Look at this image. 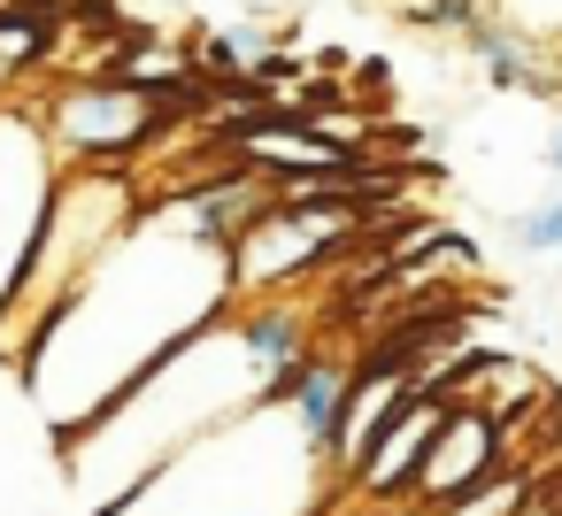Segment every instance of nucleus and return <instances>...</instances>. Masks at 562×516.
<instances>
[{
	"mask_svg": "<svg viewBox=\"0 0 562 516\" xmlns=\"http://www.w3.org/2000/svg\"><path fill=\"white\" fill-rule=\"evenodd\" d=\"M232 301H239L232 247L170 224L147 201V216L86 270V285L55 309V324L16 362L24 393L40 401V416L55 431V447L78 439L132 378H147L170 347H186Z\"/></svg>",
	"mask_w": 562,
	"mask_h": 516,
	"instance_id": "f257e3e1",
	"label": "nucleus"
},
{
	"mask_svg": "<svg viewBox=\"0 0 562 516\" xmlns=\"http://www.w3.org/2000/svg\"><path fill=\"white\" fill-rule=\"evenodd\" d=\"M255 401H270V370H262L239 309H224L186 347H170L147 378H132L78 439H63V470L86 493V516L109 508V501H124L147 470H162L201 431L247 416Z\"/></svg>",
	"mask_w": 562,
	"mask_h": 516,
	"instance_id": "f03ea898",
	"label": "nucleus"
},
{
	"mask_svg": "<svg viewBox=\"0 0 562 516\" xmlns=\"http://www.w3.org/2000/svg\"><path fill=\"white\" fill-rule=\"evenodd\" d=\"M331 501L339 478L324 439L285 401H255L247 416L201 431L93 516H324Z\"/></svg>",
	"mask_w": 562,
	"mask_h": 516,
	"instance_id": "7ed1b4c3",
	"label": "nucleus"
},
{
	"mask_svg": "<svg viewBox=\"0 0 562 516\" xmlns=\"http://www.w3.org/2000/svg\"><path fill=\"white\" fill-rule=\"evenodd\" d=\"M147 201H155V193H147L132 170L70 162V170L55 178L47 224H40V239H32V255H24L9 301H0V355H9V362L32 355V339H40V332L55 324V309L86 285V270L147 216Z\"/></svg>",
	"mask_w": 562,
	"mask_h": 516,
	"instance_id": "20e7f679",
	"label": "nucleus"
},
{
	"mask_svg": "<svg viewBox=\"0 0 562 516\" xmlns=\"http://www.w3.org/2000/svg\"><path fill=\"white\" fill-rule=\"evenodd\" d=\"M362 193H301V201H270L239 239H232V285L239 293H285L301 278H316V262L362 247Z\"/></svg>",
	"mask_w": 562,
	"mask_h": 516,
	"instance_id": "39448f33",
	"label": "nucleus"
},
{
	"mask_svg": "<svg viewBox=\"0 0 562 516\" xmlns=\"http://www.w3.org/2000/svg\"><path fill=\"white\" fill-rule=\"evenodd\" d=\"M63 170L70 162H101V170H132V155L162 147L178 132V109L155 93V86H132V78H78L63 86L47 109H40Z\"/></svg>",
	"mask_w": 562,
	"mask_h": 516,
	"instance_id": "423d86ee",
	"label": "nucleus"
},
{
	"mask_svg": "<svg viewBox=\"0 0 562 516\" xmlns=\"http://www.w3.org/2000/svg\"><path fill=\"white\" fill-rule=\"evenodd\" d=\"M55 178H63V155L40 124V109H0V301H9L40 224H47V201H55Z\"/></svg>",
	"mask_w": 562,
	"mask_h": 516,
	"instance_id": "0eeeda50",
	"label": "nucleus"
},
{
	"mask_svg": "<svg viewBox=\"0 0 562 516\" xmlns=\"http://www.w3.org/2000/svg\"><path fill=\"white\" fill-rule=\"evenodd\" d=\"M508 424L485 408V401H447V424L431 431V447H424V462H416V478H408V508L416 516H431V508H447V501H462L470 485H485L493 470H508Z\"/></svg>",
	"mask_w": 562,
	"mask_h": 516,
	"instance_id": "6e6552de",
	"label": "nucleus"
},
{
	"mask_svg": "<svg viewBox=\"0 0 562 516\" xmlns=\"http://www.w3.org/2000/svg\"><path fill=\"white\" fill-rule=\"evenodd\" d=\"M439 424H447V393H431V385H408V401H401V408L385 416L378 447L362 455V470H355V478H347L339 493H347V501H401Z\"/></svg>",
	"mask_w": 562,
	"mask_h": 516,
	"instance_id": "1a4fd4ad",
	"label": "nucleus"
},
{
	"mask_svg": "<svg viewBox=\"0 0 562 516\" xmlns=\"http://www.w3.org/2000/svg\"><path fill=\"white\" fill-rule=\"evenodd\" d=\"M470 55H477V70H485L493 86H508V93H547V86H554V70H539V47H531L516 24H501V16H485V24L470 32Z\"/></svg>",
	"mask_w": 562,
	"mask_h": 516,
	"instance_id": "9d476101",
	"label": "nucleus"
},
{
	"mask_svg": "<svg viewBox=\"0 0 562 516\" xmlns=\"http://www.w3.org/2000/svg\"><path fill=\"white\" fill-rule=\"evenodd\" d=\"M393 16L416 24V32H454V40H470V32L493 16V0H393Z\"/></svg>",
	"mask_w": 562,
	"mask_h": 516,
	"instance_id": "9b49d317",
	"label": "nucleus"
},
{
	"mask_svg": "<svg viewBox=\"0 0 562 516\" xmlns=\"http://www.w3.org/2000/svg\"><path fill=\"white\" fill-rule=\"evenodd\" d=\"M508 239H516L524 255H562V193L539 201V209H524V216L508 224Z\"/></svg>",
	"mask_w": 562,
	"mask_h": 516,
	"instance_id": "f8f14e48",
	"label": "nucleus"
},
{
	"mask_svg": "<svg viewBox=\"0 0 562 516\" xmlns=\"http://www.w3.org/2000/svg\"><path fill=\"white\" fill-rule=\"evenodd\" d=\"M324 516H416V508H408V501H347V493H339Z\"/></svg>",
	"mask_w": 562,
	"mask_h": 516,
	"instance_id": "ddd939ff",
	"label": "nucleus"
},
{
	"mask_svg": "<svg viewBox=\"0 0 562 516\" xmlns=\"http://www.w3.org/2000/svg\"><path fill=\"white\" fill-rule=\"evenodd\" d=\"M539 155H547V170H554V178H562V124H554V132H547V147H539Z\"/></svg>",
	"mask_w": 562,
	"mask_h": 516,
	"instance_id": "4468645a",
	"label": "nucleus"
}]
</instances>
